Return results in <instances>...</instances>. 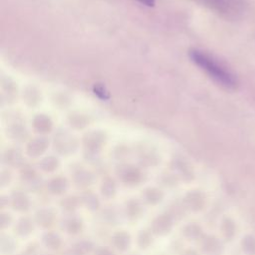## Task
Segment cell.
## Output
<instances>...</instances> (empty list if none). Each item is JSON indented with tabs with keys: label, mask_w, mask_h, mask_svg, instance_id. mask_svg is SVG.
<instances>
[{
	"label": "cell",
	"mask_w": 255,
	"mask_h": 255,
	"mask_svg": "<svg viewBox=\"0 0 255 255\" xmlns=\"http://www.w3.org/2000/svg\"><path fill=\"white\" fill-rule=\"evenodd\" d=\"M191 61L201 69L213 82L226 90H235L238 86L236 76L224 64L212 55L201 50H190Z\"/></svg>",
	"instance_id": "obj_1"
},
{
	"label": "cell",
	"mask_w": 255,
	"mask_h": 255,
	"mask_svg": "<svg viewBox=\"0 0 255 255\" xmlns=\"http://www.w3.org/2000/svg\"><path fill=\"white\" fill-rule=\"evenodd\" d=\"M218 15L229 19L236 20L246 12V3L244 0H196Z\"/></svg>",
	"instance_id": "obj_2"
},
{
	"label": "cell",
	"mask_w": 255,
	"mask_h": 255,
	"mask_svg": "<svg viewBox=\"0 0 255 255\" xmlns=\"http://www.w3.org/2000/svg\"><path fill=\"white\" fill-rule=\"evenodd\" d=\"M174 219L167 212L160 213L150 221L149 229L155 236H166L173 228Z\"/></svg>",
	"instance_id": "obj_3"
},
{
	"label": "cell",
	"mask_w": 255,
	"mask_h": 255,
	"mask_svg": "<svg viewBox=\"0 0 255 255\" xmlns=\"http://www.w3.org/2000/svg\"><path fill=\"white\" fill-rule=\"evenodd\" d=\"M57 218V212L52 207H42L39 208L34 214V221L36 225L43 229H49L52 227Z\"/></svg>",
	"instance_id": "obj_4"
},
{
	"label": "cell",
	"mask_w": 255,
	"mask_h": 255,
	"mask_svg": "<svg viewBox=\"0 0 255 255\" xmlns=\"http://www.w3.org/2000/svg\"><path fill=\"white\" fill-rule=\"evenodd\" d=\"M182 203L186 210L197 212L203 208L204 196L200 190H188L182 197Z\"/></svg>",
	"instance_id": "obj_5"
},
{
	"label": "cell",
	"mask_w": 255,
	"mask_h": 255,
	"mask_svg": "<svg viewBox=\"0 0 255 255\" xmlns=\"http://www.w3.org/2000/svg\"><path fill=\"white\" fill-rule=\"evenodd\" d=\"M62 228L70 235H77L81 233L84 229V221L81 217L70 213L65 216L61 222Z\"/></svg>",
	"instance_id": "obj_6"
},
{
	"label": "cell",
	"mask_w": 255,
	"mask_h": 255,
	"mask_svg": "<svg viewBox=\"0 0 255 255\" xmlns=\"http://www.w3.org/2000/svg\"><path fill=\"white\" fill-rule=\"evenodd\" d=\"M11 206L15 211L27 212L31 207V200L23 190H14L11 195Z\"/></svg>",
	"instance_id": "obj_7"
},
{
	"label": "cell",
	"mask_w": 255,
	"mask_h": 255,
	"mask_svg": "<svg viewBox=\"0 0 255 255\" xmlns=\"http://www.w3.org/2000/svg\"><path fill=\"white\" fill-rule=\"evenodd\" d=\"M125 215L131 221H136L143 215L144 209L141 201L137 198H129L125 202Z\"/></svg>",
	"instance_id": "obj_8"
},
{
	"label": "cell",
	"mask_w": 255,
	"mask_h": 255,
	"mask_svg": "<svg viewBox=\"0 0 255 255\" xmlns=\"http://www.w3.org/2000/svg\"><path fill=\"white\" fill-rule=\"evenodd\" d=\"M112 245L119 251L125 252L129 249L131 244V235L127 230H117L111 237Z\"/></svg>",
	"instance_id": "obj_9"
},
{
	"label": "cell",
	"mask_w": 255,
	"mask_h": 255,
	"mask_svg": "<svg viewBox=\"0 0 255 255\" xmlns=\"http://www.w3.org/2000/svg\"><path fill=\"white\" fill-rule=\"evenodd\" d=\"M142 201L150 206H156L164 199V192L158 187H146L141 192Z\"/></svg>",
	"instance_id": "obj_10"
},
{
	"label": "cell",
	"mask_w": 255,
	"mask_h": 255,
	"mask_svg": "<svg viewBox=\"0 0 255 255\" xmlns=\"http://www.w3.org/2000/svg\"><path fill=\"white\" fill-rule=\"evenodd\" d=\"M35 221L34 219H31L28 216H23L19 218V220L16 222L14 231L18 236L21 237H26L32 234L35 230Z\"/></svg>",
	"instance_id": "obj_11"
},
{
	"label": "cell",
	"mask_w": 255,
	"mask_h": 255,
	"mask_svg": "<svg viewBox=\"0 0 255 255\" xmlns=\"http://www.w3.org/2000/svg\"><path fill=\"white\" fill-rule=\"evenodd\" d=\"M42 243L47 249L56 251L62 247L63 240L59 233L52 230H48L42 235Z\"/></svg>",
	"instance_id": "obj_12"
},
{
	"label": "cell",
	"mask_w": 255,
	"mask_h": 255,
	"mask_svg": "<svg viewBox=\"0 0 255 255\" xmlns=\"http://www.w3.org/2000/svg\"><path fill=\"white\" fill-rule=\"evenodd\" d=\"M69 188V181L66 177L57 176L52 178L48 183V191L53 195H63Z\"/></svg>",
	"instance_id": "obj_13"
},
{
	"label": "cell",
	"mask_w": 255,
	"mask_h": 255,
	"mask_svg": "<svg viewBox=\"0 0 255 255\" xmlns=\"http://www.w3.org/2000/svg\"><path fill=\"white\" fill-rule=\"evenodd\" d=\"M80 198H81V202L82 205L85 206V208H87L90 211H97L100 208V199L98 197V195L93 192L92 190L89 189H85L81 194H80Z\"/></svg>",
	"instance_id": "obj_14"
},
{
	"label": "cell",
	"mask_w": 255,
	"mask_h": 255,
	"mask_svg": "<svg viewBox=\"0 0 255 255\" xmlns=\"http://www.w3.org/2000/svg\"><path fill=\"white\" fill-rule=\"evenodd\" d=\"M120 179L127 185L134 186L141 181V174L135 168H126L119 173Z\"/></svg>",
	"instance_id": "obj_15"
},
{
	"label": "cell",
	"mask_w": 255,
	"mask_h": 255,
	"mask_svg": "<svg viewBox=\"0 0 255 255\" xmlns=\"http://www.w3.org/2000/svg\"><path fill=\"white\" fill-rule=\"evenodd\" d=\"M96 246L94 242L90 239H80L73 243L71 249L78 255H90L93 254Z\"/></svg>",
	"instance_id": "obj_16"
},
{
	"label": "cell",
	"mask_w": 255,
	"mask_h": 255,
	"mask_svg": "<svg viewBox=\"0 0 255 255\" xmlns=\"http://www.w3.org/2000/svg\"><path fill=\"white\" fill-rule=\"evenodd\" d=\"M59 205L67 213H73L82 205L80 195L79 196L78 195H67V196H64L60 200Z\"/></svg>",
	"instance_id": "obj_17"
},
{
	"label": "cell",
	"mask_w": 255,
	"mask_h": 255,
	"mask_svg": "<svg viewBox=\"0 0 255 255\" xmlns=\"http://www.w3.org/2000/svg\"><path fill=\"white\" fill-rule=\"evenodd\" d=\"M74 183L80 189H88L95 181L94 175L89 171H79L74 175Z\"/></svg>",
	"instance_id": "obj_18"
},
{
	"label": "cell",
	"mask_w": 255,
	"mask_h": 255,
	"mask_svg": "<svg viewBox=\"0 0 255 255\" xmlns=\"http://www.w3.org/2000/svg\"><path fill=\"white\" fill-rule=\"evenodd\" d=\"M17 241L13 236L7 233H1L0 235V251L3 254H11L17 248Z\"/></svg>",
	"instance_id": "obj_19"
},
{
	"label": "cell",
	"mask_w": 255,
	"mask_h": 255,
	"mask_svg": "<svg viewBox=\"0 0 255 255\" xmlns=\"http://www.w3.org/2000/svg\"><path fill=\"white\" fill-rule=\"evenodd\" d=\"M100 192L106 199H113L117 195V184L113 178H105L100 186Z\"/></svg>",
	"instance_id": "obj_20"
},
{
	"label": "cell",
	"mask_w": 255,
	"mask_h": 255,
	"mask_svg": "<svg viewBox=\"0 0 255 255\" xmlns=\"http://www.w3.org/2000/svg\"><path fill=\"white\" fill-rule=\"evenodd\" d=\"M180 231H181V235L186 240H194L200 236L201 227L195 222H188L181 227Z\"/></svg>",
	"instance_id": "obj_21"
},
{
	"label": "cell",
	"mask_w": 255,
	"mask_h": 255,
	"mask_svg": "<svg viewBox=\"0 0 255 255\" xmlns=\"http://www.w3.org/2000/svg\"><path fill=\"white\" fill-rule=\"evenodd\" d=\"M153 243V233L150 229H141L136 236V244L141 250L148 249Z\"/></svg>",
	"instance_id": "obj_22"
},
{
	"label": "cell",
	"mask_w": 255,
	"mask_h": 255,
	"mask_svg": "<svg viewBox=\"0 0 255 255\" xmlns=\"http://www.w3.org/2000/svg\"><path fill=\"white\" fill-rule=\"evenodd\" d=\"M185 211H186V209H185L182 201L181 202H175L174 201V202L170 203L169 206H168V209L166 210V212L169 215H171L174 220L181 219L182 217H184Z\"/></svg>",
	"instance_id": "obj_23"
},
{
	"label": "cell",
	"mask_w": 255,
	"mask_h": 255,
	"mask_svg": "<svg viewBox=\"0 0 255 255\" xmlns=\"http://www.w3.org/2000/svg\"><path fill=\"white\" fill-rule=\"evenodd\" d=\"M13 223V216L9 212L2 211L0 213V230H5Z\"/></svg>",
	"instance_id": "obj_24"
},
{
	"label": "cell",
	"mask_w": 255,
	"mask_h": 255,
	"mask_svg": "<svg viewBox=\"0 0 255 255\" xmlns=\"http://www.w3.org/2000/svg\"><path fill=\"white\" fill-rule=\"evenodd\" d=\"M57 165H58L57 160H55L53 158H49V159L47 158L46 160H44L42 162L41 168L46 172H52L57 168Z\"/></svg>",
	"instance_id": "obj_25"
},
{
	"label": "cell",
	"mask_w": 255,
	"mask_h": 255,
	"mask_svg": "<svg viewBox=\"0 0 255 255\" xmlns=\"http://www.w3.org/2000/svg\"><path fill=\"white\" fill-rule=\"evenodd\" d=\"M103 219H105L108 223H116L117 222V213L113 208H107L105 211H103Z\"/></svg>",
	"instance_id": "obj_26"
},
{
	"label": "cell",
	"mask_w": 255,
	"mask_h": 255,
	"mask_svg": "<svg viewBox=\"0 0 255 255\" xmlns=\"http://www.w3.org/2000/svg\"><path fill=\"white\" fill-rule=\"evenodd\" d=\"M93 255H117V254L107 246H98L95 248Z\"/></svg>",
	"instance_id": "obj_27"
},
{
	"label": "cell",
	"mask_w": 255,
	"mask_h": 255,
	"mask_svg": "<svg viewBox=\"0 0 255 255\" xmlns=\"http://www.w3.org/2000/svg\"><path fill=\"white\" fill-rule=\"evenodd\" d=\"M12 181V174L9 171L6 172H2L1 176H0V186L1 188H4L6 186H8Z\"/></svg>",
	"instance_id": "obj_28"
},
{
	"label": "cell",
	"mask_w": 255,
	"mask_h": 255,
	"mask_svg": "<svg viewBox=\"0 0 255 255\" xmlns=\"http://www.w3.org/2000/svg\"><path fill=\"white\" fill-rule=\"evenodd\" d=\"M162 185H164L166 188H174L178 184V178L175 176H168L164 179H162Z\"/></svg>",
	"instance_id": "obj_29"
},
{
	"label": "cell",
	"mask_w": 255,
	"mask_h": 255,
	"mask_svg": "<svg viewBox=\"0 0 255 255\" xmlns=\"http://www.w3.org/2000/svg\"><path fill=\"white\" fill-rule=\"evenodd\" d=\"M38 247L39 245L36 242L30 243L23 252V255H36L38 252Z\"/></svg>",
	"instance_id": "obj_30"
},
{
	"label": "cell",
	"mask_w": 255,
	"mask_h": 255,
	"mask_svg": "<svg viewBox=\"0 0 255 255\" xmlns=\"http://www.w3.org/2000/svg\"><path fill=\"white\" fill-rule=\"evenodd\" d=\"M11 205V197L8 195H1L0 196V208L4 209Z\"/></svg>",
	"instance_id": "obj_31"
},
{
	"label": "cell",
	"mask_w": 255,
	"mask_h": 255,
	"mask_svg": "<svg viewBox=\"0 0 255 255\" xmlns=\"http://www.w3.org/2000/svg\"><path fill=\"white\" fill-rule=\"evenodd\" d=\"M180 255H198V253L191 248H186L180 252Z\"/></svg>",
	"instance_id": "obj_32"
},
{
	"label": "cell",
	"mask_w": 255,
	"mask_h": 255,
	"mask_svg": "<svg viewBox=\"0 0 255 255\" xmlns=\"http://www.w3.org/2000/svg\"><path fill=\"white\" fill-rule=\"evenodd\" d=\"M137 1L147 7H153L155 4V0H137Z\"/></svg>",
	"instance_id": "obj_33"
},
{
	"label": "cell",
	"mask_w": 255,
	"mask_h": 255,
	"mask_svg": "<svg viewBox=\"0 0 255 255\" xmlns=\"http://www.w3.org/2000/svg\"><path fill=\"white\" fill-rule=\"evenodd\" d=\"M63 255H78V254H76V253L70 248V249L66 250V251L63 253Z\"/></svg>",
	"instance_id": "obj_34"
},
{
	"label": "cell",
	"mask_w": 255,
	"mask_h": 255,
	"mask_svg": "<svg viewBox=\"0 0 255 255\" xmlns=\"http://www.w3.org/2000/svg\"><path fill=\"white\" fill-rule=\"evenodd\" d=\"M43 255H53V254H43Z\"/></svg>",
	"instance_id": "obj_35"
},
{
	"label": "cell",
	"mask_w": 255,
	"mask_h": 255,
	"mask_svg": "<svg viewBox=\"0 0 255 255\" xmlns=\"http://www.w3.org/2000/svg\"><path fill=\"white\" fill-rule=\"evenodd\" d=\"M21 255H23V254H21Z\"/></svg>",
	"instance_id": "obj_36"
}]
</instances>
